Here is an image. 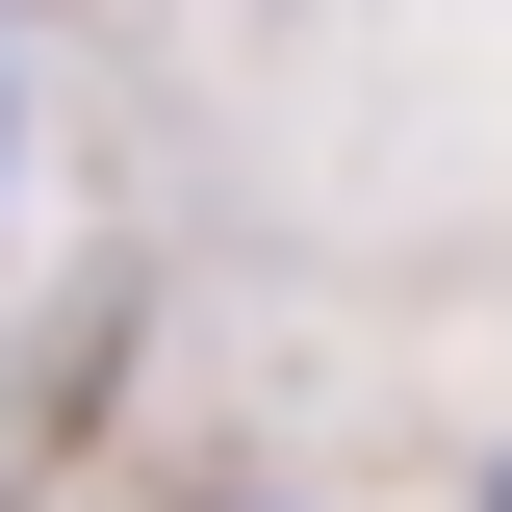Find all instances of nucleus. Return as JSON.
I'll list each match as a JSON object with an SVG mask.
<instances>
[{"instance_id": "f257e3e1", "label": "nucleus", "mask_w": 512, "mask_h": 512, "mask_svg": "<svg viewBox=\"0 0 512 512\" xmlns=\"http://www.w3.org/2000/svg\"><path fill=\"white\" fill-rule=\"evenodd\" d=\"M487 512H512V487H487Z\"/></svg>"}]
</instances>
